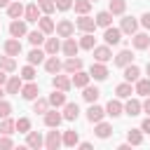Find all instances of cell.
Masks as SVG:
<instances>
[{
  "mask_svg": "<svg viewBox=\"0 0 150 150\" xmlns=\"http://www.w3.org/2000/svg\"><path fill=\"white\" fill-rule=\"evenodd\" d=\"M145 70H148V75H150V61H148V66H145Z\"/></svg>",
  "mask_w": 150,
  "mask_h": 150,
  "instance_id": "91938a15",
  "label": "cell"
},
{
  "mask_svg": "<svg viewBox=\"0 0 150 150\" xmlns=\"http://www.w3.org/2000/svg\"><path fill=\"white\" fill-rule=\"evenodd\" d=\"M91 52H94V59H96V61H101V63H108V61L112 59L110 45H101V47H94Z\"/></svg>",
  "mask_w": 150,
  "mask_h": 150,
  "instance_id": "7a4b0ae2",
  "label": "cell"
},
{
  "mask_svg": "<svg viewBox=\"0 0 150 150\" xmlns=\"http://www.w3.org/2000/svg\"><path fill=\"white\" fill-rule=\"evenodd\" d=\"M98 96H101V91H98L96 87H89V84L84 87V94H82V98H84L87 103H96V98H98Z\"/></svg>",
  "mask_w": 150,
  "mask_h": 150,
  "instance_id": "8d00e7d4",
  "label": "cell"
},
{
  "mask_svg": "<svg viewBox=\"0 0 150 150\" xmlns=\"http://www.w3.org/2000/svg\"><path fill=\"white\" fill-rule=\"evenodd\" d=\"M124 112H127L129 117H136V115L143 112V103H141L138 98H131V96H129V101H127V105H124Z\"/></svg>",
  "mask_w": 150,
  "mask_h": 150,
  "instance_id": "8fae6325",
  "label": "cell"
},
{
  "mask_svg": "<svg viewBox=\"0 0 150 150\" xmlns=\"http://www.w3.org/2000/svg\"><path fill=\"white\" fill-rule=\"evenodd\" d=\"M38 23H40V30H42L45 35H49V33H54V30H56V23L52 21V16H49V14L40 16V21H38Z\"/></svg>",
  "mask_w": 150,
  "mask_h": 150,
  "instance_id": "83f0119b",
  "label": "cell"
},
{
  "mask_svg": "<svg viewBox=\"0 0 150 150\" xmlns=\"http://www.w3.org/2000/svg\"><path fill=\"white\" fill-rule=\"evenodd\" d=\"M141 26H143V28H148V30H150V12H145V14H143V16H141Z\"/></svg>",
  "mask_w": 150,
  "mask_h": 150,
  "instance_id": "f5cc1de1",
  "label": "cell"
},
{
  "mask_svg": "<svg viewBox=\"0 0 150 150\" xmlns=\"http://www.w3.org/2000/svg\"><path fill=\"white\" fill-rule=\"evenodd\" d=\"M40 12H42L40 5H38V2H30V5L26 7V12H23V19L30 21V23H38V21H40Z\"/></svg>",
  "mask_w": 150,
  "mask_h": 150,
  "instance_id": "8992f818",
  "label": "cell"
},
{
  "mask_svg": "<svg viewBox=\"0 0 150 150\" xmlns=\"http://www.w3.org/2000/svg\"><path fill=\"white\" fill-rule=\"evenodd\" d=\"M115 94H117V98H129V96H131V94H136V91H134L131 82H127V80H124L122 84H117V87H115Z\"/></svg>",
  "mask_w": 150,
  "mask_h": 150,
  "instance_id": "4dcf8cb0",
  "label": "cell"
},
{
  "mask_svg": "<svg viewBox=\"0 0 150 150\" xmlns=\"http://www.w3.org/2000/svg\"><path fill=\"white\" fill-rule=\"evenodd\" d=\"M0 68L5 70V73H12V70H16V61H14V56H0Z\"/></svg>",
  "mask_w": 150,
  "mask_h": 150,
  "instance_id": "ab89813d",
  "label": "cell"
},
{
  "mask_svg": "<svg viewBox=\"0 0 150 150\" xmlns=\"http://www.w3.org/2000/svg\"><path fill=\"white\" fill-rule=\"evenodd\" d=\"M59 145H63V136L54 129V131L47 134V138H45V148H47V150H56Z\"/></svg>",
  "mask_w": 150,
  "mask_h": 150,
  "instance_id": "5b68a950",
  "label": "cell"
},
{
  "mask_svg": "<svg viewBox=\"0 0 150 150\" xmlns=\"http://www.w3.org/2000/svg\"><path fill=\"white\" fill-rule=\"evenodd\" d=\"M45 40H47V38H45V33H42V30H33V33H28V42H30L33 47H40Z\"/></svg>",
  "mask_w": 150,
  "mask_h": 150,
  "instance_id": "ee69618b",
  "label": "cell"
},
{
  "mask_svg": "<svg viewBox=\"0 0 150 150\" xmlns=\"http://www.w3.org/2000/svg\"><path fill=\"white\" fill-rule=\"evenodd\" d=\"M110 23H112V14H110V12H98V14H96V26L108 28Z\"/></svg>",
  "mask_w": 150,
  "mask_h": 150,
  "instance_id": "60d3db41",
  "label": "cell"
},
{
  "mask_svg": "<svg viewBox=\"0 0 150 150\" xmlns=\"http://www.w3.org/2000/svg\"><path fill=\"white\" fill-rule=\"evenodd\" d=\"M141 129H143V134H150V117H145L141 122Z\"/></svg>",
  "mask_w": 150,
  "mask_h": 150,
  "instance_id": "db71d44e",
  "label": "cell"
},
{
  "mask_svg": "<svg viewBox=\"0 0 150 150\" xmlns=\"http://www.w3.org/2000/svg\"><path fill=\"white\" fill-rule=\"evenodd\" d=\"M54 2H56V9H59V12H66V9H70V7H73V2H75V0H54Z\"/></svg>",
  "mask_w": 150,
  "mask_h": 150,
  "instance_id": "816d5d0a",
  "label": "cell"
},
{
  "mask_svg": "<svg viewBox=\"0 0 150 150\" xmlns=\"http://www.w3.org/2000/svg\"><path fill=\"white\" fill-rule=\"evenodd\" d=\"M5 54H9V56H19V54H21V42H19V38H9V40L5 42Z\"/></svg>",
  "mask_w": 150,
  "mask_h": 150,
  "instance_id": "603a6c76",
  "label": "cell"
},
{
  "mask_svg": "<svg viewBox=\"0 0 150 150\" xmlns=\"http://www.w3.org/2000/svg\"><path fill=\"white\" fill-rule=\"evenodd\" d=\"M16 131L28 134V131H30V120H28V117H19V120H16Z\"/></svg>",
  "mask_w": 150,
  "mask_h": 150,
  "instance_id": "c3c4849f",
  "label": "cell"
},
{
  "mask_svg": "<svg viewBox=\"0 0 150 150\" xmlns=\"http://www.w3.org/2000/svg\"><path fill=\"white\" fill-rule=\"evenodd\" d=\"M77 145H80L82 150H91V143H87V141H84V143H77Z\"/></svg>",
  "mask_w": 150,
  "mask_h": 150,
  "instance_id": "6f0895ef",
  "label": "cell"
},
{
  "mask_svg": "<svg viewBox=\"0 0 150 150\" xmlns=\"http://www.w3.org/2000/svg\"><path fill=\"white\" fill-rule=\"evenodd\" d=\"M103 117H105V108H101V105L91 103V105H89V110H87V120L96 124V122H101Z\"/></svg>",
  "mask_w": 150,
  "mask_h": 150,
  "instance_id": "7c38bea8",
  "label": "cell"
},
{
  "mask_svg": "<svg viewBox=\"0 0 150 150\" xmlns=\"http://www.w3.org/2000/svg\"><path fill=\"white\" fill-rule=\"evenodd\" d=\"M120 30H122V33H127V35H134V33L138 30V21H136L134 16H124V19H122V23H120Z\"/></svg>",
  "mask_w": 150,
  "mask_h": 150,
  "instance_id": "5bb4252c",
  "label": "cell"
},
{
  "mask_svg": "<svg viewBox=\"0 0 150 150\" xmlns=\"http://www.w3.org/2000/svg\"><path fill=\"white\" fill-rule=\"evenodd\" d=\"M94 134H96L98 138H108V136L112 134V127H110L108 122H103V120H101V122H96V129H94Z\"/></svg>",
  "mask_w": 150,
  "mask_h": 150,
  "instance_id": "d6a6232c",
  "label": "cell"
},
{
  "mask_svg": "<svg viewBox=\"0 0 150 150\" xmlns=\"http://www.w3.org/2000/svg\"><path fill=\"white\" fill-rule=\"evenodd\" d=\"M35 75H38V73H35V68H33L30 63L21 68V80H26V82H33V80H35Z\"/></svg>",
  "mask_w": 150,
  "mask_h": 150,
  "instance_id": "bcb514c9",
  "label": "cell"
},
{
  "mask_svg": "<svg viewBox=\"0 0 150 150\" xmlns=\"http://www.w3.org/2000/svg\"><path fill=\"white\" fill-rule=\"evenodd\" d=\"M94 47H96V38L91 33H84L80 38V49H94Z\"/></svg>",
  "mask_w": 150,
  "mask_h": 150,
  "instance_id": "b9f144b4",
  "label": "cell"
},
{
  "mask_svg": "<svg viewBox=\"0 0 150 150\" xmlns=\"http://www.w3.org/2000/svg\"><path fill=\"white\" fill-rule=\"evenodd\" d=\"M38 96H40V87H38L35 82H28V84L21 87V98H26V101H35Z\"/></svg>",
  "mask_w": 150,
  "mask_h": 150,
  "instance_id": "277c9868",
  "label": "cell"
},
{
  "mask_svg": "<svg viewBox=\"0 0 150 150\" xmlns=\"http://www.w3.org/2000/svg\"><path fill=\"white\" fill-rule=\"evenodd\" d=\"M5 82H7V75H5V70H2V68H0V87H2V84H5Z\"/></svg>",
  "mask_w": 150,
  "mask_h": 150,
  "instance_id": "9f6ffc18",
  "label": "cell"
},
{
  "mask_svg": "<svg viewBox=\"0 0 150 150\" xmlns=\"http://www.w3.org/2000/svg\"><path fill=\"white\" fill-rule=\"evenodd\" d=\"M9 148H14V141H12L9 136L0 134V150H9Z\"/></svg>",
  "mask_w": 150,
  "mask_h": 150,
  "instance_id": "f907efd6",
  "label": "cell"
},
{
  "mask_svg": "<svg viewBox=\"0 0 150 150\" xmlns=\"http://www.w3.org/2000/svg\"><path fill=\"white\" fill-rule=\"evenodd\" d=\"M129 63H134V54H131V49H122V52L115 56V66L124 68V66H129Z\"/></svg>",
  "mask_w": 150,
  "mask_h": 150,
  "instance_id": "cb8c5ba5",
  "label": "cell"
},
{
  "mask_svg": "<svg viewBox=\"0 0 150 150\" xmlns=\"http://www.w3.org/2000/svg\"><path fill=\"white\" fill-rule=\"evenodd\" d=\"M73 33H75V23H73V21L63 19V21L56 23V35H61V38H70Z\"/></svg>",
  "mask_w": 150,
  "mask_h": 150,
  "instance_id": "52a82bcc",
  "label": "cell"
},
{
  "mask_svg": "<svg viewBox=\"0 0 150 150\" xmlns=\"http://www.w3.org/2000/svg\"><path fill=\"white\" fill-rule=\"evenodd\" d=\"M52 87L54 89H61V91H70V87H73V80L70 77H66V75H54L52 77Z\"/></svg>",
  "mask_w": 150,
  "mask_h": 150,
  "instance_id": "3957f363",
  "label": "cell"
},
{
  "mask_svg": "<svg viewBox=\"0 0 150 150\" xmlns=\"http://www.w3.org/2000/svg\"><path fill=\"white\" fill-rule=\"evenodd\" d=\"M77 143H80V134H77V131H73V129H70V131H66V134H63V145L75 148Z\"/></svg>",
  "mask_w": 150,
  "mask_h": 150,
  "instance_id": "f35d334b",
  "label": "cell"
},
{
  "mask_svg": "<svg viewBox=\"0 0 150 150\" xmlns=\"http://www.w3.org/2000/svg\"><path fill=\"white\" fill-rule=\"evenodd\" d=\"M77 115H80L77 103H66V105H63V120H66V122H75Z\"/></svg>",
  "mask_w": 150,
  "mask_h": 150,
  "instance_id": "484cf974",
  "label": "cell"
},
{
  "mask_svg": "<svg viewBox=\"0 0 150 150\" xmlns=\"http://www.w3.org/2000/svg\"><path fill=\"white\" fill-rule=\"evenodd\" d=\"M61 68H63V63H61V61L56 59V54H54V56H47V59H45V70H47L49 75H56V73H59Z\"/></svg>",
  "mask_w": 150,
  "mask_h": 150,
  "instance_id": "7402d4cb",
  "label": "cell"
},
{
  "mask_svg": "<svg viewBox=\"0 0 150 150\" xmlns=\"http://www.w3.org/2000/svg\"><path fill=\"white\" fill-rule=\"evenodd\" d=\"M122 112H124V105L120 103V98H110L108 105H105V115H110V117H120Z\"/></svg>",
  "mask_w": 150,
  "mask_h": 150,
  "instance_id": "d6986e66",
  "label": "cell"
},
{
  "mask_svg": "<svg viewBox=\"0 0 150 150\" xmlns=\"http://www.w3.org/2000/svg\"><path fill=\"white\" fill-rule=\"evenodd\" d=\"M14 129H16V122H12L9 117H5V120L0 122V134H5V136H12V134H14Z\"/></svg>",
  "mask_w": 150,
  "mask_h": 150,
  "instance_id": "7bdbcfd3",
  "label": "cell"
},
{
  "mask_svg": "<svg viewBox=\"0 0 150 150\" xmlns=\"http://www.w3.org/2000/svg\"><path fill=\"white\" fill-rule=\"evenodd\" d=\"M45 56H47V52H42V49H38V47H35V49H30V52H28V56H26V59H28V63H30V66H38V63H45Z\"/></svg>",
  "mask_w": 150,
  "mask_h": 150,
  "instance_id": "f546056e",
  "label": "cell"
},
{
  "mask_svg": "<svg viewBox=\"0 0 150 150\" xmlns=\"http://www.w3.org/2000/svg\"><path fill=\"white\" fill-rule=\"evenodd\" d=\"M134 91H136L138 96H150V77H138Z\"/></svg>",
  "mask_w": 150,
  "mask_h": 150,
  "instance_id": "4316f807",
  "label": "cell"
},
{
  "mask_svg": "<svg viewBox=\"0 0 150 150\" xmlns=\"http://www.w3.org/2000/svg\"><path fill=\"white\" fill-rule=\"evenodd\" d=\"M127 141H129V145H141L143 143V129H129Z\"/></svg>",
  "mask_w": 150,
  "mask_h": 150,
  "instance_id": "d590c367",
  "label": "cell"
},
{
  "mask_svg": "<svg viewBox=\"0 0 150 150\" xmlns=\"http://www.w3.org/2000/svg\"><path fill=\"white\" fill-rule=\"evenodd\" d=\"M124 9H127V0H110V5H108V12H110L112 16L124 14Z\"/></svg>",
  "mask_w": 150,
  "mask_h": 150,
  "instance_id": "836d02e7",
  "label": "cell"
},
{
  "mask_svg": "<svg viewBox=\"0 0 150 150\" xmlns=\"http://www.w3.org/2000/svg\"><path fill=\"white\" fill-rule=\"evenodd\" d=\"M49 105L52 108H63L66 105V91L54 89V94H49Z\"/></svg>",
  "mask_w": 150,
  "mask_h": 150,
  "instance_id": "d4e9b609",
  "label": "cell"
},
{
  "mask_svg": "<svg viewBox=\"0 0 150 150\" xmlns=\"http://www.w3.org/2000/svg\"><path fill=\"white\" fill-rule=\"evenodd\" d=\"M148 49H150V47H148Z\"/></svg>",
  "mask_w": 150,
  "mask_h": 150,
  "instance_id": "be15d7a7",
  "label": "cell"
},
{
  "mask_svg": "<svg viewBox=\"0 0 150 150\" xmlns=\"http://www.w3.org/2000/svg\"><path fill=\"white\" fill-rule=\"evenodd\" d=\"M143 112L150 115V96H145V101H143Z\"/></svg>",
  "mask_w": 150,
  "mask_h": 150,
  "instance_id": "11a10c76",
  "label": "cell"
},
{
  "mask_svg": "<svg viewBox=\"0 0 150 150\" xmlns=\"http://www.w3.org/2000/svg\"><path fill=\"white\" fill-rule=\"evenodd\" d=\"M61 122H63V115H61V112H56V110H47V112H45V124H47L49 129H56Z\"/></svg>",
  "mask_w": 150,
  "mask_h": 150,
  "instance_id": "ffe728a7",
  "label": "cell"
},
{
  "mask_svg": "<svg viewBox=\"0 0 150 150\" xmlns=\"http://www.w3.org/2000/svg\"><path fill=\"white\" fill-rule=\"evenodd\" d=\"M75 28H80L82 33H94L96 30V19H91L87 14H80V19L75 21Z\"/></svg>",
  "mask_w": 150,
  "mask_h": 150,
  "instance_id": "6da1fadb",
  "label": "cell"
},
{
  "mask_svg": "<svg viewBox=\"0 0 150 150\" xmlns=\"http://www.w3.org/2000/svg\"><path fill=\"white\" fill-rule=\"evenodd\" d=\"M38 5H40V9L45 14H54L56 12V2L54 0H38Z\"/></svg>",
  "mask_w": 150,
  "mask_h": 150,
  "instance_id": "7dc6e473",
  "label": "cell"
},
{
  "mask_svg": "<svg viewBox=\"0 0 150 150\" xmlns=\"http://www.w3.org/2000/svg\"><path fill=\"white\" fill-rule=\"evenodd\" d=\"M131 45L136 49H148L150 47V35L148 33H134L131 35Z\"/></svg>",
  "mask_w": 150,
  "mask_h": 150,
  "instance_id": "9a60e30c",
  "label": "cell"
},
{
  "mask_svg": "<svg viewBox=\"0 0 150 150\" xmlns=\"http://www.w3.org/2000/svg\"><path fill=\"white\" fill-rule=\"evenodd\" d=\"M26 145H28V148H33V150L42 148V145H45L42 134H40V131H28V134H26Z\"/></svg>",
  "mask_w": 150,
  "mask_h": 150,
  "instance_id": "4fadbf2b",
  "label": "cell"
},
{
  "mask_svg": "<svg viewBox=\"0 0 150 150\" xmlns=\"http://www.w3.org/2000/svg\"><path fill=\"white\" fill-rule=\"evenodd\" d=\"M21 87H23L21 75H12V77H7V82H5L7 94H19V91H21Z\"/></svg>",
  "mask_w": 150,
  "mask_h": 150,
  "instance_id": "ac0fdd59",
  "label": "cell"
},
{
  "mask_svg": "<svg viewBox=\"0 0 150 150\" xmlns=\"http://www.w3.org/2000/svg\"><path fill=\"white\" fill-rule=\"evenodd\" d=\"M9 112H12V105H9L7 101H2V98H0V120L9 117Z\"/></svg>",
  "mask_w": 150,
  "mask_h": 150,
  "instance_id": "681fc988",
  "label": "cell"
},
{
  "mask_svg": "<svg viewBox=\"0 0 150 150\" xmlns=\"http://www.w3.org/2000/svg\"><path fill=\"white\" fill-rule=\"evenodd\" d=\"M23 12H26V7L21 5V0H14V2L7 5V14H9V19H21Z\"/></svg>",
  "mask_w": 150,
  "mask_h": 150,
  "instance_id": "44dd1931",
  "label": "cell"
},
{
  "mask_svg": "<svg viewBox=\"0 0 150 150\" xmlns=\"http://www.w3.org/2000/svg\"><path fill=\"white\" fill-rule=\"evenodd\" d=\"M138 77H141V68H138V66H134V63L124 66V80H127V82H136Z\"/></svg>",
  "mask_w": 150,
  "mask_h": 150,
  "instance_id": "1f68e13d",
  "label": "cell"
},
{
  "mask_svg": "<svg viewBox=\"0 0 150 150\" xmlns=\"http://www.w3.org/2000/svg\"><path fill=\"white\" fill-rule=\"evenodd\" d=\"M89 75L94 77V80H105L108 77V66L105 63H101V61H96V63H91V70H89Z\"/></svg>",
  "mask_w": 150,
  "mask_h": 150,
  "instance_id": "30bf717a",
  "label": "cell"
},
{
  "mask_svg": "<svg viewBox=\"0 0 150 150\" xmlns=\"http://www.w3.org/2000/svg\"><path fill=\"white\" fill-rule=\"evenodd\" d=\"M0 98H2V87H0Z\"/></svg>",
  "mask_w": 150,
  "mask_h": 150,
  "instance_id": "94428289",
  "label": "cell"
},
{
  "mask_svg": "<svg viewBox=\"0 0 150 150\" xmlns=\"http://www.w3.org/2000/svg\"><path fill=\"white\" fill-rule=\"evenodd\" d=\"M103 40H105V45H120V40H122V30L108 26L105 33H103Z\"/></svg>",
  "mask_w": 150,
  "mask_h": 150,
  "instance_id": "ba28073f",
  "label": "cell"
},
{
  "mask_svg": "<svg viewBox=\"0 0 150 150\" xmlns=\"http://www.w3.org/2000/svg\"><path fill=\"white\" fill-rule=\"evenodd\" d=\"M9 35H12V38H23V35H26V23L19 21V19H14V21L9 23Z\"/></svg>",
  "mask_w": 150,
  "mask_h": 150,
  "instance_id": "f1b7e54d",
  "label": "cell"
},
{
  "mask_svg": "<svg viewBox=\"0 0 150 150\" xmlns=\"http://www.w3.org/2000/svg\"><path fill=\"white\" fill-rule=\"evenodd\" d=\"M73 87H77V89H84L87 84H89V80H91V75L89 73H84V70H77V73H73Z\"/></svg>",
  "mask_w": 150,
  "mask_h": 150,
  "instance_id": "e0dca14e",
  "label": "cell"
},
{
  "mask_svg": "<svg viewBox=\"0 0 150 150\" xmlns=\"http://www.w3.org/2000/svg\"><path fill=\"white\" fill-rule=\"evenodd\" d=\"M94 2H96V0H94Z\"/></svg>",
  "mask_w": 150,
  "mask_h": 150,
  "instance_id": "6125c7cd",
  "label": "cell"
},
{
  "mask_svg": "<svg viewBox=\"0 0 150 150\" xmlns=\"http://www.w3.org/2000/svg\"><path fill=\"white\" fill-rule=\"evenodd\" d=\"M77 49H80V42L70 35V38H66V42L61 45V52L66 54V56H77Z\"/></svg>",
  "mask_w": 150,
  "mask_h": 150,
  "instance_id": "9c48e42d",
  "label": "cell"
},
{
  "mask_svg": "<svg viewBox=\"0 0 150 150\" xmlns=\"http://www.w3.org/2000/svg\"><path fill=\"white\" fill-rule=\"evenodd\" d=\"M59 49H61V42H59L56 38H47V40H45V52H47V56H54Z\"/></svg>",
  "mask_w": 150,
  "mask_h": 150,
  "instance_id": "e575fe53",
  "label": "cell"
},
{
  "mask_svg": "<svg viewBox=\"0 0 150 150\" xmlns=\"http://www.w3.org/2000/svg\"><path fill=\"white\" fill-rule=\"evenodd\" d=\"M73 7H75L77 14H89V9H91V0H75Z\"/></svg>",
  "mask_w": 150,
  "mask_h": 150,
  "instance_id": "f6af8a7d",
  "label": "cell"
},
{
  "mask_svg": "<svg viewBox=\"0 0 150 150\" xmlns=\"http://www.w3.org/2000/svg\"><path fill=\"white\" fill-rule=\"evenodd\" d=\"M82 66H84V63H82V59H80V56H68V59H66V63H63V70L73 75V73L82 70Z\"/></svg>",
  "mask_w": 150,
  "mask_h": 150,
  "instance_id": "2e32d148",
  "label": "cell"
},
{
  "mask_svg": "<svg viewBox=\"0 0 150 150\" xmlns=\"http://www.w3.org/2000/svg\"><path fill=\"white\" fill-rule=\"evenodd\" d=\"M47 110H49V98H40V96H38V98L33 101V112H40V115H45Z\"/></svg>",
  "mask_w": 150,
  "mask_h": 150,
  "instance_id": "74e56055",
  "label": "cell"
},
{
  "mask_svg": "<svg viewBox=\"0 0 150 150\" xmlns=\"http://www.w3.org/2000/svg\"><path fill=\"white\" fill-rule=\"evenodd\" d=\"M9 5V0H0V7H7Z\"/></svg>",
  "mask_w": 150,
  "mask_h": 150,
  "instance_id": "680465c9",
  "label": "cell"
}]
</instances>
